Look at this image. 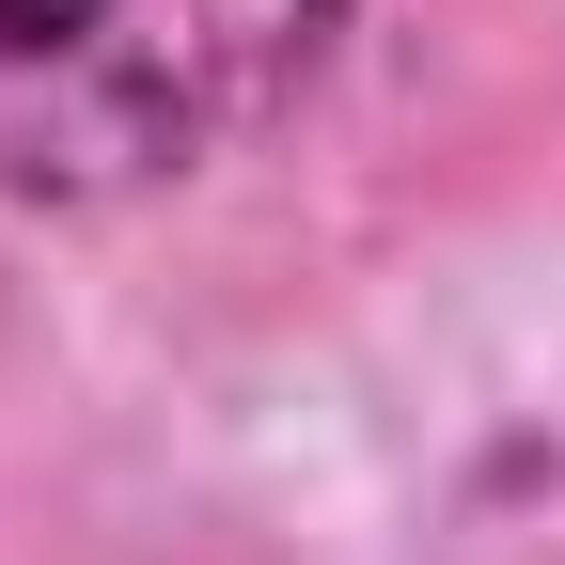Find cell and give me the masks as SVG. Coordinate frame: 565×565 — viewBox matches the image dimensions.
Here are the masks:
<instances>
[{
    "label": "cell",
    "mask_w": 565,
    "mask_h": 565,
    "mask_svg": "<svg viewBox=\"0 0 565 565\" xmlns=\"http://www.w3.org/2000/svg\"><path fill=\"white\" fill-rule=\"evenodd\" d=\"M110 17V0H0V63H32V47H79Z\"/></svg>",
    "instance_id": "cell-1"
}]
</instances>
